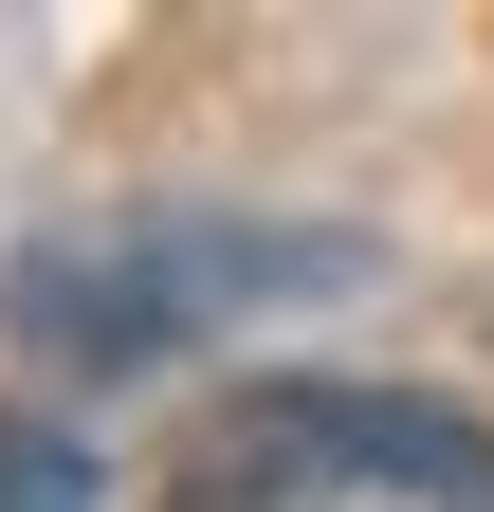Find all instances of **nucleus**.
<instances>
[{
  "instance_id": "7ed1b4c3",
  "label": "nucleus",
  "mask_w": 494,
  "mask_h": 512,
  "mask_svg": "<svg viewBox=\"0 0 494 512\" xmlns=\"http://www.w3.org/2000/svg\"><path fill=\"white\" fill-rule=\"evenodd\" d=\"M92 439H55V421H0V512H92Z\"/></svg>"
},
{
  "instance_id": "f03ea898",
  "label": "nucleus",
  "mask_w": 494,
  "mask_h": 512,
  "mask_svg": "<svg viewBox=\"0 0 494 512\" xmlns=\"http://www.w3.org/2000/svg\"><path fill=\"white\" fill-rule=\"evenodd\" d=\"M183 494H275V512H494V421L421 384H238L183 439Z\"/></svg>"
},
{
  "instance_id": "f257e3e1",
  "label": "nucleus",
  "mask_w": 494,
  "mask_h": 512,
  "mask_svg": "<svg viewBox=\"0 0 494 512\" xmlns=\"http://www.w3.org/2000/svg\"><path fill=\"white\" fill-rule=\"evenodd\" d=\"M366 238L330 220H220V202H129V220H55L0 256V330L74 384H147L165 348L238 330V311H293V293H348Z\"/></svg>"
}]
</instances>
